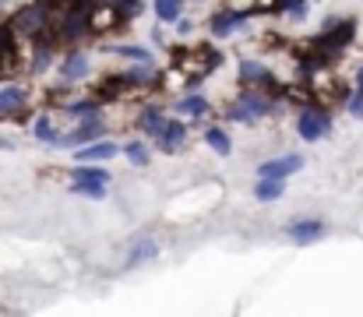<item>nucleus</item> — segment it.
<instances>
[{
  "mask_svg": "<svg viewBox=\"0 0 363 317\" xmlns=\"http://www.w3.org/2000/svg\"><path fill=\"white\" fill-rule=\"evenodd\" d=\"M46 25H50V14H46V7H43V4L21 7V11L14 14V28H18V32H25V35H39V32H46Z\"/></svg>",
  "mask_w": 363,
  "mask_h": 317,
  "instance_id": "obj_1",
  "label": "nucleus"
},
{
  "mask_svg": "<svg viewBox=\"0 0 363 317\" xmlns=\"http://www.w3.org/2000/svg\"><path fill=\"white\" fill-rule=\"evenodd\" d=\"M328 127H332V120H328L325 109H311V106H307V109L300 113V138H303V141H318V138H325Z\"/></svg>",
  "mask_w": 363,
  "mask_h": 317,
  "instance_id": "obj_2",
  "label": "nucleus"
},
{
  "mask_svg": "<svg viewBox=\"0 0 363 317\" xmlns=\"http://www.w3.org/2000/svg\"><path fill=\"white\" fill-rule=\"evenodd\" d=\"M296 169H303V159L300 155H282V159H272V162H261L257 166V177H289V173H296Z\"/></svg>",
  "mask_w": 363,
  "mask_h": 317,
  "instance_id": "obj_3",
  "label": "nucleus"
},
{
  "mask_svg": "<svg viewBox=\"0 0 363 317\" xmlns=\"http://www.w3.org/2000/svg\"><path fill=\"white\" fill-rule=\"evenodd\" d=\"M110 155H117V145L113 141H89V145H82L74 152L78 162H99V159H110Z\"/></svg>",
  "mask_w": 363,
  "mask_h": 317,
  "instance_id": "obj_4",
  "label": "nucleus"
},
{
  "mask_svg": "<svg viewBox=\"0 0 363 317\" xmlns=\"http://www.w3.org/2000/svg\"><path fill=\"white\" fill-rule=\"evenodd\" d=\"M286 233H289V240H296V243H311V240H318V236L325 233V226L314 222V218H303V222H289Z\"/></svg>",
  "mask_w": 363,
  "mask_h": 317,
  "instance_id": "obj_5",
  "label": "nucleus"
},
{
  "mask_svg": "<svg viewBox=\"0 0 363 317\" xmlns=\"http://www.w3.org/2000/svg\"><path fill=\"white\" fill-rule=\"evenodd\" d=\"M184 138H187V127L180 123V120H166V127H162V134H159V148L162 152H177L180 145H184Z\"/></svg>",
  "mask_w": 363,
  "mask_h": 317,
  "instance_id": "obj_6",
  "label": "nucleus"
},
{
  "mask_svg": "<svg viewBox=\"0 0 363 317\" xmlns=\"http://www.w3.org/2000/svg\"><path fill=\"white\" fill-rule=\"evenodd\" d=\"M243 21H247L243 11H219V14L212 18V32H216V35H230V32H233L237 25H243Z\"/></svg>",
  "mask_w": 363,
  "mask_h": 317,
  "instance_id": "obj_7",
  "label": "nucleus"
},
{
  "mask_svg": "<svg viewBox=\"0 0 363 317\" xmlns=\"http://www.w3.org/2000/svg\"><path fill=\"white\" fill-rule=\"evenodd\" d=\"M89 74V57L85 53H71L67 60H64V67H60V78L64 82H78V78H85Z\"/></svg>",
  "mask_w": 363,
  "mask_h": 317,
  "instance_id": "obj_8",
  "label": "nucleus"
},
{
  "mask_svg": "<svg viewBox=\"0 0 363 317\" xmlns=\"http://www.w3.org/2000/svg\"><path fill=\"white\" fill-rule=\"evenodd\" d=\"M103 134V123H85V127H78L74 134H64V138H57L53 145H89V141H96Z\"/></svg>",
  "mask_w": 363,
  "mask_h": 317,
  "instance_id": "obj_9",
  "label": "nucleus"
},
{
  "mask_svg": "<svg viewBox=\"0 0 363 317\" xmlns=\"http://www.w3.org/2000/svg\"><path fill=\"white\" fill-rule=\"evenodd\" d=\"M254 194H257V201H275V198L286 194V180L282 177H261V184L254 187Z\"/></svg>",
  "mask_w": 363,
  "mask_h": 317,
  "instance_id": "obj_10",
  "label": "nucleus"
},
{
  "mask_svg": "<svg viewBox=\"0 0 363 317\" xmlns=\"http://www.w3.org/2000/svg\"><path fill=\"white\" fill-rule=\"evenodd\" d=\"M237 103L243 106V113H247L250 120H257V116H264V113L272 109V103H268V99H264L261 92H243V96L237 99Z\"/></svg>",
  "mask_w": 363,
  "mask_h": 317,
  "instance_id": "obj_11",
  "label": "nucleus"
},
{
  "mask_svg": "<svg viewBox=\"0 0 363 317\" xmlns=\"http://www.w3.org/2000/svg\"><path fill=\"white\" fill-rule=\"evenodd\" d=\"M28 99V92L25 89H0V116H11V113H18L21 106Z\"/></svg>",
  "mask_w": 363,
  "mask_h": 317,
  "instance_id": "obj_12",
  "label": "nucleus"
},
{
  "mask_svg": "<svg viewBox=\"0 0 363 317\" xmlns=\"http://www.w3.org/2000/svg\"><path fill=\"white\" fill-rule=\"evenodd\" d=\"M162 127H166V116H162V109L148 106V109L141 113V130H145L148 138H159V134H162Z\"/></svg>",
  "mask_w": 363,
  "mask_h": 317,
  "instance_id": "obj_13",
  "label": "nucleus"
},
{
  "mask_svg": "<svg viewBox=\"0 0 363 317\" xmlns=\"http://www.w3.org/2000/svg\"><path fill=\"white\" fill-rule=\"evenodd\" d=\"M240 78L247 82V85H272V74H268L261 64H254V60L240 64Z\"/></svg>",
  "mask_w": 363,
  "mask_h": 317,
  "instance_id": "obj_14",
  "label": "nucleus"
},
{
  "mask_svg": "<svg viewBox=\"0 0 363 317\" xmlns=\"http://www.w3.org/2000/svg\"><path fill=\"white\" fill-rule=\"evenodd\" d=\"M205 141H208L219 155H230V152H233V141H230V134H226L223 127H208V130H205Z\"/></svg>",
  "mask_w": 363,
  "mask_h": 317,
  "instance_id": "obj_15",
  "label": "nucleus"
},
{
  "mask_svg": "<svg viewBox=\"0 0 363 317\" xmlns=\"http://www.w3.org/2000/svg\"><path fill=\"white\" fill-rule=\"evenodd\" d=\"M74 180H89V184H110V173L106 169H96L89 162H78L74 166Z\"/></svg>",
  "mask_w": 363,
  "mask_h": 317,
  "instance_id": "obj_16",
  "label": "nucleus"
},
{
  "mask_svg": "<svg viewBox=\"0 0 363 317\" xmlns=\"http://www.w3.org/2000/svg\"><path fill=\"white\" fill-rule=\"evenodd\" d=\"M127 78V85H152V82H159V74L148 67V64H141V67H134L130 74H123Z\"/></svg>",
  "mask_w": 363,
  "mask_h": 317,
  "instance_id": "obj_17",
  "label": "nucleus"
},
{
  "mask_svg": "<svg viewBox=\"0 0 363 317\" xmlns=\"http://www.w3.org/2000/svg\"><path fill=\"white\" fill-rule=\"evenodd\" d=\"M106 53H121V57H130V60H138V64H152V57L141 50V46H103Z\"/></svg>",
  "mask_w": 363,
  "mask_h": 317,
  "instance_id": "obj_18",
  "label": "nucleus"
},
{
  "mask_svg": "<svg viewBox=\"0 0 363 317\" xmlns=\"http://www.w3.org/2000/svg\"><path fill=\"white\" fill-rule=\"evenodd\" d=\"M177 113H194V116H201V113H208V99H201V96H187V99L177 103Z\"/></svg>",
  "mask_w": 363,
  "mask_h": 317,
  "instance_id": "obj_19",
  "label": "nucleus"
},
{
  "mask_svg": "<svg viewBox=\"0 0 363 317\" xmlns=\"http://www.w3.org/2000/svg\"><path fill=\"white\" fill-rule=\"evenodd\" d=\"M74 194H85V198H106V184H89V180H74L71 187Z\"/></svg>",
  "mask_w": 363,
  "mask_h": 317,
  "instance_id": "obj_20",
  "label": "nucleus"
},
{
  "mask_svg": "<svg viewBox=\"0 0 363 317\" xmlns=\"http://www.w3.org/2000/svg\"><path fill=\"white\" fill-rule=\"evenodd\" d=\"M155 14L162 21H177L180 18V0H155Z\"/></svg>",
  "mask_w": 363,
  "mask_h": 317,
  "instance_id": "obj_21",
  "label": "nucleus"
},
{
  "mask_svg": "<svg viewBox=\"0 0 363 317\" xmlns=\"http://www.w3.org/2000/svg\"><path fill=\"white\" fill-rule=\"evenodd\" d=\"M4 60H14V32L0 25V64Z\"/></svg>",
  "mask_w": 363,
  "mask_h": 317,
  "instance_id": "obj_22",
  "label": "nucleus"
},
{
  "mask_svg": "<svg viewBox=\"0 0 363 317\" xmlns=\"http://www.w3.org/2000/svg\"><path fill=\"white\" fill-rule=\"evenodd\" d=\"M32 134H35L39 141H57V138H60V134H53V127H50V120H46V116H39V120H35Z\"/></svg>",
  "mask_w": 363,
  "mask_h": 317,
  "instance_id": "obj_23",
  "label": "nucleus"
},
{
  "mask_svg": "<svg viewBox=\"0 0 363 317\" xmlns=\"http://www.w3.org/2000/svg\"><path fill=\"white\" fill-rule=\"evenodd\" d=\"M127 159H130L134 166H145V162H148V148H145L141 141H130V145H127Z\"/></svg>",
  "mask_w": 363,
  "mask_h": 317,
  "instance_id": "obj_24",
  "label": "nucleus"
},
{
  "mask_svg": "<svg viewBox=\"0 0 363 317\" xmlns=\"http://www.w3.org/2000/svg\"><path fill=\"white\" fill-rule=\"evenodd\" d=\"M152 254H155V243H152V240H148V243H138V247H134V254L127 257V265L134 268L138 261H145V257H152Z\"/></svg>",
  "mask_w": 363,
  "mask_h": 317,
  "instance_id": "obj_25",
  "label": "nucleus"
},
{
  "mask_svg": "<svg viewBox=\"0 0 363 317\" xmlns=\"http://www.w3.org/2000/svg\"><path fill=\"white\" fill-rule=\"evenodd\" d=\"M110 4H113V7L121 11L123 18H134V14L141 11V0H110Z\"/></svg>",
  "mask_w": 363,
  "mask_h": 317,
  "instance_id": "obj_26",
  "label": "nucleus"
},
{
  "mask_svg": "<svg viewBox=\"0 0 363 317\" xmlns=\"http://www.w3.org/2000/svg\"><path fill=\"white\" fill-rule=\"evenodd\" d=\"M71 113H99V103H74V106H67Z\"/></svg>",
  "mask_w": 363,
  "mask_h": 317,
  "instance_id": "obj_27",
  "label": "nucleus"
},
{
  "mask_svg": "<svg viewBox=\"0 0 363 317\" xmlns=\"http://www.w3.org/2000/svg\"><path fill=\"white\" fill-rule=\"evenodd\" d=\"M350 113H353V116H363V92H357V96L350 99Z\"/></svg>",
  "mask_w": 363,
  "mask_h": 317,
  "instance_id": "obj_28",
  "label": "nucleus"
},
{
  "mask_svg": "<svg viewBox=\"0 0 363 317\" xmlns=\"http://www.w3.org/2000/svg\"><path fill=\"white\" fill-rule=\"evenodd\" d=\"M357 82H360V92H363V67H360V74H357Z\"/></svg>",
  "mask_w": 363,
  "mask_h": 317,
  "instance_id": "obj_29",
  "label": "nucleus"
},
{
  "mask_svg": "<svg viewBox=\"0 0 363 317\" xmlns=\"http://www.w3.org/2000/svg\"><path fill=\"white\" fill-rule=\"evenodd\" d=\"M35 4H43V7H46V4H53V0H35Z\"/></svg>",
  "mask_w": 363,
  "mask_h": 317,
  "instance_id": "obj_30",
  "label": "nucleus"
},
{
  "mask_svg": "<svg viewBox=\"0 0 363 317\" xmlns=\"http://www.w3.org/2000/svg\"><path fill=\"white\" fill-rule=\"evenodd\" d=\"M0 4H4V0H0Z\"/></svg>",
  "mask_w": 363,
  "mask_h": 317,
  "instance_id": "obj_31",
  "label": "nucleus"
}]
</instances>
